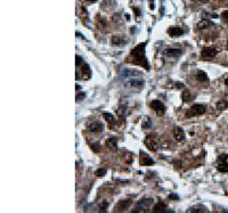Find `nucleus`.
I'll return each mask as SVG.
<instances>
[{
  "instance_id": "nucleus-28",
  "label": "nucleus",
  "mask_w": 228,
  "mask_h": 213,
  "mask_svg": "<svg viewBox=\"0 0 228 213\" xmlns=\"http://www.w3.org/2000/svg\"><path fill=\"white\" fill-rule=\"evenodd\" d=\"M188 212H208V210L206 209H190V210H188Z\"/></svg>"
},
{
  "instance_id": "nucleus-14",
  "label": "nucleus",
  "mask_w": 228,
  "mask_h": 213,
  "mask_svg": "<svg viewBox=\"0 0 228 213\" xmlns=\"http://www.w3.org/2000/svg\"><path fill=\"white\" fill-rule=\"evenodd\" d=\"M167 205L163 203V202H159L156 205H154V207H153V212L155 213H159V212H167Z\"/></svg>"
},
{
  "instance_id": "nucleus-12",
  "label": "nucleus",
  "mask_w": 228,
  "mask_h": 213,
  "mask_svg": "<svg viewBox=\"0 0 228 213\" xmlns=\"http://www.w3.org/2000/svg\"><path fill=\"white\" fill-rule=\"evenodd\" d=\"M168 33L171 37H178V36L184 34V30L179 26H171L168 29Z\"/></svg>"
},
{
  "instance_id": "nucleus-7",
  "label": "nucleus",
  "mask_w": 228,
  "mask_h": 213,
  "mask_svg": "<svg viewBox=\"0 0 228 213\" xmlns=\"http://www.w3.org/2000/svg\"><path fill=\"white\" fill-rule=\"evenodd\" d=\"M104 129V125L102 122L99 121H93L88 124V130L90 132H94V133H98V132H102Z\"/></svg>"
},
{
  "instance_id": "nucleus-24",
  "label": "nucleus",
  "mask_w": 228,
  "mask_h": 213,
  "mask_svg": "<svg viewBox=\"0 0 228 213\" xmlns=\"http://www.w3.org/2000/svg\"><path fill=\"white\" fill-rule=\"evenodd\" d=\"M104 118H105V120L107 121L108 123H113V122H114V118H113V115H112V114H109V113H104Z\"/></svg>"
},
{
  "instance_id": "nucleus-36",
  "label": "nucleus",
  "mask_w": 228,
  "mask_h": 213,
  "mask_svg": "<svg viewBox=\"0 0 228 213\" xmlns=\"http://www.w3.org/2000/svg\"><path fill=\"white\" fill-rule=\"evenodd\" d=\"M90 2H95V1H97V0H89Z\"/></svg>"
},
{
  "instance_id": "nucleus-25",
  "label": "nucleus",
  "mask_w": 228,
  "mask_h": 213,
  "mask_svg": "<svg viewBox=\"0 0 228 213\" xmlns=\"http://www.w3.org/2000/svg\"><path fill=\"white\" fill-rule=\"evenodd\" d=\"M107 202H102L99 204V211L100 212H106V209H107Z\"/></svg>"
},
{
  "instance_id": "nucleus-2",
  "label": "nucleus",
  "mask_w": 228,
  "mask_h": 213,
  "mask_svg": "<svg viewBox=\"0 0 228 213\" xmlns=\"http://www.w3.org/2000/svg\"><path fill=\"white\" fill-rule=\"evenodd\" d=\"M144 143H145L146 147H147L149 150H152V152H156L158 148H159V138H158V136L154 134V133L146 136Z\"/></svg>"
},
{
  "instance_id": "nucleus-37",
  "label": "nucleus",
  "mask_w": 228,
  "mask_h": 213,
  "mask_svg": "<svg viewBox=\"0 0 228 213\" xmlns=\"http://www.w3.org/2000/svg\"><path fill=\"white\" fill-rule=\"evenodd\" d=\"M227 48H228V41H227Z\"/></svg>"
},
{
  "instance_id": "nucleus-32",
  "label": "nucleus",
  "mask_w": 228,
  "mask_h": 213,
  "mask_svg": "<svg viewBox=\"0 0 228 213\" xmlns=\"http://www.w3.org/2000/svg\"><path fill=\"white\" fill-rule=\"evenodd\" d=\"M91 148H93V150L94 152H99V145H91Z\"/></svg>"
},
{
  "instance_id": "nucleus-10",
  "label": "nucleus",
  "mask_w": 228,
  "mask_h": 213,
  "mask_svg": "<svg viewBox=\"0 0 228 213\" xmlns=\"http://www.w3.org/2000/svg\"><path fill=\"white\" fill-rule=\"evenodd\" d=\"M154 161L151 159V156H148L146 153L140 152V165L147 166V165H153Z\"/></svg>"
},
{
  "instance_id": "nucleus-27",
  "label": "nucleus",
  "mask_w": 228,
  "mask_h": 213,
  "mask_svg": "<svg viewBox=\"0 0 228 213\" xmlns=\"http://www.w3.org/2000/svg\"><path fill=\"white\" fill-rule=\"evenodd\" d=\"M84 97H86V93H80L77 95V102H81V100H83L84 99Z\"/></svg>"
},
{
  "instance_id": "nucleus-9",
  "label": "nucleus",
  "mask_w": 228,
  "mask_h": 213,
  "mask_svg": "<svg viewBox=\"0 0 228 213\" xmlns=\"http://www.w3.org/2000/svg\"><path fill=\"white\" fill-rule=\"evenodd\" d=\"M81 68V72L80 74H82V77H81V79H83V80H87V79H89L90 77H91V71H90V68L89 66L83 62L82 64H81L80 66H78Z\"/></svg>"
},
{
  "instance_id": "nucleus-26",
  "label": "nucleus",
  "mask_w": 228,
  "mask_h": 213,
  "mask_svg": "<svg viewBox=\"0 0 228 213\" xmlns=\"http://www.w3.org/2000/svg\"><path fill=\"white\" fill-rule=\"evenodd\" d=\"M105 173H106L105 169H99V170L96 171V175L97 177H103V175H105Z\"/></svg>"
},
{
  "instance_id": "nucleus-6",
  "label": "nucleus",
  "mask_w": 228,
  "mask_h": 213,
  "mask_svg": "<svg viewBox=\"0 0 228 213\" xmlns=\"http://www.w3.org/2000/svg\"><path fill=\"white\" fill-rule=\"evenodd\" d=\"M149 106L152 109H154L155 111V113L159 115V116H162L164 113H165V106L163 105V103H161L160 100H152L151 102V104H149Z\"/></svg>"
},
{
  "instance_id": "nucleus-8",
  "label": "nucleus",
  "mask_w": 228,
  "mask_h": 213,
  "mask_svg": "<svg viewBox=\"0 0 228 213\" xmlns=\"http://www.w3.org/2000/svg\"><path fill=\"white\" fill-rule=\"evenodd\" d=\"M218 53V50L215 49V47H205V48H203L201 52V55H202V58H212V57H215V55Z\"/></svg>"
},
{
  "instance_id": "nucleus-3",
  "label": "nucleus",
  "mask_w": 228,
  "mask_h": 213,
  "mask_svg": "<svg viewBox=\"0 0 228 213\" xmlns=\"http://www.w3.org/2000/svg\"><path fill=\"white\" fill-rule=\"evenodd\" d=\"M206 111V106L204 105H201V104H196V105H193L187 111L186 115L188 118H193V116H199V115H202L204 114Z\"/></svg>"
},
{
  "instance_id": "nucleus-5",
  "label": "nucleus",
  "mask_w": 228,
  "mask_h": 213,
  "mask_svg": "<svg viewBox=\"0 0 228 213\" xmlns=\"http://www.w3.org/2000/svg\"><path fill=\"white\" fill-rule=\"evenodd\" d=\"M153 204V200L152 198H144V200H140L137 205H136V210L134 212H146L148 210V207Z\"/></svg>"
},
{
  "instance_id": "nucleus-16",
  "label": "nucleus",
  "mask_w": 228,
  "mask_h": 213,
  "mask_svg": "<svg viewBox=\"0 0 228 213\" xmlns=\"http://www.w3.org/2000/svg\"><path fill=\"white\" fill-rule=\"evenodd\" d=\"M181 54L180 49H177V48H170V49H167L165 50V55L168 57H179Z\"/></svg>"
},
{
  "instance_id": "nucleus-30",
  "label": "nucleus",
  "mask_w": 228,
  "mask_h": 213,
  "mask_svg": "<svg viewBox=\"0 0 228 213\" xmlns=\"http://www.w3.org/2000/svg\"><path fill=\"white\" fill-rule=\"evenodd\" d=\"M221 16H222V19H224V21L228 22V10H225V12L222 13V15H221Z\"/></svg>"
},
{
  "instance_id": "nucleus-13",
  "label": "nucleus",
  "mask_w": 228,
  "mask_h": 213,
  "mask_svg": "<svg viewBox=\"0 0 228 213\" xmlns=\"http://www.w3.org/2000/svg\"><path fill=\"white\" fill-rule=\"evenodd\" d=\"M131 205V200H120L118 206H116V210L118 211H122V210H127L129 206Z\"/></svg>"
},
{
  "instance_id": "nucleus-18",
  "label": "nucleus",
  "mask_w": 228,
  "mask_h": 213,
  "mask_svg": "<svg viewBox=\"0 0 228 213\" xmlns=\"http://www.w3.org/2000/svg\"><path fill=\"white\" fill-rule=\"evenodd\" d=\"M196 80L199 81V82H206L208 81V75H206V73L205 72H197V74H196Z\"/></svg>"
},
{
  "instance_id": "nucleus-20",
  "label": "nucleus",
  "mask_w": 228,
  "mask_h": 213,
  "mask_svg": "<svg viewBox=\"0 0 228 213\" xmlns=\"http://www.w3.org/2000/svg\"><path fill=\"white\" fill-rule=\"evenodd\" d=\"M129 82H130L129 84L131 87H136V88H140V87L144 86V81L143 80H130Z\"/></svg>"
},
{
  "instance_id": "nucleus-1",
  "label": "nucleus",
  "mask_w": 228,
  "mask_h": 213,
  "mask_svg": "<svg viewBox=\"0 0 228 213\" xmlns=\"http://www.w3.org/2000/svg\"><path fill=\"white\" fill-rule=\"evenodd\" d=\"M145 45H146L145 42L138 45L134 50L131 52L130 57H131L134 64L144 66L146 70H149V65H148V62L147 59H146V56H145Z\"/></svg>"
},
{
  "instance_id": "nucleus-11",
  "label": "nucleus",
  "mask_w": 228,
  "mask_h": 213,
  "mask_svg": "<svg viewBox=\"0 0 228 213\" xmlns=\"http://www.w3.org/2000/svg\"><path fill=\"white\" fill-rule=\"evenodd\" d=\"M174 137L177 141H183V140L185 139V132H184L183 128H180V127H174Z\"/></svg>"
},
{
  "instance_id": "nucleus-21",
  "label": "nucleus",
  "mask_w": 228,
  "mask_h": 213,
  "mask_svg": "<svg viewBox=\"0 0 228 213\" xmlns=\"http://www.w3.org/2000/svg\"><path fill=\"white\" fill-rule=\"evenodd\" d=\"M227 107H228V103L226 100H219V102L217 103V109H219V111L225 109V108H227Z\"/></svg>"
},
{
  "instance_id": "nucleus-35",
  "label": "nucleus",
  "mask_w": 228,
  "mask_h": 213,
  "mask_svg": "<svg viewBox=\"0 0 228 213\" xmlns=\"http://www.w3.org/2000/svg\"><path fill=\"white\" fill-rule=\"evenodd\" d=\"M225 84L228 86V78H226V80H225Z\"/></svg>"
},
{
  "instance_id": "nucleus-19",
  "label": "nucleus",
  "mask_w": 228,
  "mask_h": 213,
  "mask_svg": "<svg viewBox=\"0 0 228 213\" xmlns=\"http://www.w3.org/2000/svg\"><path fill=\"white\" fill-rule=\"evenodd\" d=\"M124 42L123 40V38L120 37V36H114L113 38H112V43L114 45V46H119V45H122Z\"/></svg>"
},
{
  "instance_id": "nucleus-34",
  "label": "nucleus",
  "mask_w": 228,
  "mask_h": 213,
  "mask_svg": "<svg viewBox=\"0 0 228 213\" xmlns=\"http://www.w3.org/2000/svg\"><path fill=\"white\" fill-rule=\"evenodd\" d=\"M134 10H135V13H136V15L138 16V15H139V10H138V8H134Z\"/></svg>"
},
{
  "instance_id": "nucleus-31",
  "label": "nucleus",
  "mask_w": 228,
  "mask_h": 213,
  "mask_svg": "<svg viewBox=\"0 0 228 213\" xmlns=\"http://www.w3.org/2000/svg\"><path fill=\"white\" fill-rule=\"evenodd\" d=\"M203 17H211V18H215V17H217V15H215V14H211V15H209L208 13H204L203 14Z\"/></svg>"
},
{
  "instance_id": "nucleus-23",
  "label": "nucleus",
  "mask_w": 228,
  "mask_h": 213,
  "mask_svg": "<svg viewBox=\"0 0 228 213\" xmlns=\"http://www.w3.org/2000/svg\"><path fill=\"white\" fill-rule=\"evenodd\" d=\"M189 99H190V93H189V90H184L183 91V100L184 102H189Z\"/></svg>"
},
{
  "instance_id": "nucleus-15",
  "label": "nucleus",
  "mask_w": 228,
  "mask_h": 213,
  "mask_svg": "<svg viewBox=\"0 0 228 213\" xmlns=\"http://www.w3.org/2000/svg\"><path fill=\"white\" fill-rule=\"evenodd\" d=\"M215 24L212 23V22H210L209 19H206V18H203L201 22L197 24V29L199 30H204V29H208L209 26H213Z\"/></svg>"
},
{
  "instance_id": "nucleus-4",
  "label": "nucleus",
  "mask_w": 228,
  "mask_h": 213,
  "mask_svg": "<svg viewBox=\"0 0 228 213\" xmlns=\"http://www.w3.org/2000/svg\"><path fill=\"white\" fill-rule=\"evenodd\" d=\"M217 170L219 172H228V155L222 154L217 160Z\"/></svg>"
},
{
  "instance_id": "nucleus-29",
  "label": "nucleus",
  "mask_w": 228,
  "mask_h": 213,
  "mask_svg": "<svg viewBox=\"0 0 228 213\" xmlns=\"http://www.w3.org/2000/svg\"><path fill=\"white\" fill-rule=\"evenodd\" d=\"M105 25H106V22H105L104 19L99 18V19H98V27H99V29H103Z\"/></svg>"
},
{
  "instance_id": "nucleus-22",
  "label": "nucleus",
  "mask_w": 228,
  "mask_h": 213,
  "mask_svg": "<svg viewBox=\"0 0 228 213\" xmlns=\"http://www.w3.org/2000/svg\"><path fill=\"white\" fill-rule=\"evenodd\" d=\"M116 113L119 114V116H124V115H127V107L126 106L119 107L118 111H116Z\"/></svg>"
},
{
  "instance_id": "nucleus-33",
  "label": "nucleus",
  "mask_w": 228,
  "mask_h": 213,
  "mask_svg": "<svg viewBox=\"0 0 228 213\" xmlns=\"http://www.w3.org/2000/svg\"><path fill=\"white\" fill-rule=\"evenodd\" d=\"M169 198H172V200H179L178 195H174V194H171V195H169Z\"/></svg>"
},
{
  "instance_id": "nucleus-17",
  "label": "nucleus",
  "mask_w": 228,
  "mask_h": 213,
  "mask_svg": "<svg viewBox=\"0 0 228 213\" xmlns=\"http://www.w3.org/2000/svg\"><path fill=\"white\" fill-rule=\"evenodd\" d=\"M106 146L108 148H112V149H115L116 146H118V140H116V138H114V137H111V138H108L107 140H106Z\"/></svg>"
}]
</instances>
